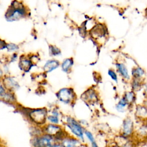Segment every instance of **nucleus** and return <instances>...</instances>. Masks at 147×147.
<instances>
[{"mask_svg":"<svg viewBox=\"0 0 147 147\" xmlns=\"http://www.w3.org/2000/svg\"><path fill=\"white\" fill-rule=\"evenodd\" d=\"M55 142L56 141L53 137L45 133L35 135L31 140L32 147H49Z\"/></svg>","mask_w":147,"mask_h":147,"instance_id":"obj_1","label":"nucleus"},{"mask_svg":"<svg viewBox=\"0 0 147 147\" xmlns=\"http://www.w3.org/2000/svg\"><path fill=\"white\" fill-rule=\"evenodd\" d=\"M66 125L74 135L75 137L79 139L80 141H84L85 130L78 121L71 117H68L66 120Z\"/></svg>","mask_w":147,"mask_h":147,"instance_id":"obj_2","label":"nucleus"},{"mask_svg":"<svg viewBox=\"0 0 147 147\" xmlns=\"http://www.w3.org/2000/svg\"><path fill=\"white\" fill-rule=\"evenodd\" d=\"M15 2L16 4L12 5L11 10H9L7 14V20L9 21H13L21 17L24 14V9L23 7L17 2Z\"/></svg>","mask_w":147,"mask_h":147,"instance_id":"obj_3","label":"nucleus"},{"mask_svg":"<svg viewBox=\"0 0 147 147\" xmlns=\"http://www.w3.org/2000/svg\"><path fill=\"white\" fill-rule=\"evenodd\" d=\"M46 111L41 110H36L32 111L30 113V118L31 119L37 124L41 125L45 123L46 120Z\"/></svg>","mask_w":147,"mask_h":147,"instance_id":"obj_4","label":"nucleus"},{"mask_svg":"<svg viewBox=\"0 0 147 147\" xmlns=\"http://www.w3.org/2000/svg\"><path fill=\"white\" fill-rule=\"evenodd\" d=\"M60 144L62 147H80L82 145L79 139L71 136H67L64 137Z\"/></svg>","mask_w":147,"mask_h":147,"instance_id":"obj_5","label":"nucleus"},{"mask_svg":"<svg viewBox=\"0 0 147 147\" xmlns=\"http://www.w3.org/2000/svg\"><path fill=\"white\" fill-rule=\"evenodd\" d=\"M133 129L134 125L133 121L130 118L125 119L122 125L123 136L126 137L130 136L133 132Z\"/></svg>","mask_w":147,"mask_h":147,"instance_id":"obj_6","label":"nucleus"},{"mask_svg":"<svg viewBox=\"0 0 147 147\" xmlns=\"http://www.w3.org/2000/svg\"><path fill=\"white\" fill-rule=\"evenodd\" d=\"M58 97L61 101L68 103L72 99V94L69 89L63 88L59 92Z\"/></svg>","mask_w":147,"mask_h":147,"instance_id":"obj_7","label":"nucleus"},{"mask_svg":"<svg viewBox=\"0 0 147 147\" xmlns=\"http://www.w3.org/2000/svg\"><path fill=\"white\" fill-rule=\"evenodd\" d=\"M136 115L139 119L147 121V108L145 105H138L137 106Z\"/></svg>","mask_w":147,"mask_h":147,"instance_id":"obj_8","label":"nucleus"},{"mask_svg":"<svg viewBox=\"0 0 147 147\" xmlns=\"http://www.w3.org/2000/svg\"><path fill=\"white\" fill-rule=\"evenodd\" d=\"M116 68L118 71V72L119 73V74L124 78L125 79L128 80L129 79V75L128 73V71L126 67V66L122 64V63H117L116 64Z\"/></svg>","mask_w":147,"mask_h":147,"instance_id":"obj_9","label":"nucleus"},{"mask_svg":"<svg viewBox=\"0 0 147 147\" xmlns=\"http://www.w3.org/2000/svg\"><path fill=\"white\" fill-rule=\"evenodd\" d=\"M144 75L145 71L141 67H137L132 70V75L134 79H141Z\"/></svg>","mask_w":147,"mask_h":147,"instance_id":"obj_10","label":"nucleus"},{"mask_svg":"<svg viewBox=\"0 0 147 147\" xmlns=\"http://www.w3.org/2000/svg\"><path fill=\"white\" fill-rule=\"evenodd\" d=\"M59 63L55 60H51L48 61L44 66V69L47 72H49L58 66Z\"/></svg>","mask_w":147,"mask_h":147,"instance_id":"obj_11","label":"nucleus"},{"mask_svg":"<svg viewBox=\"0 0 147 147\" xmlns=\"http://www.w3.org/2000/svg\"><path fill=\"white\" fill-rule=\"evenodd\" d=\"M123 98L126 99L128 105L133 103L135 100V94L133 91H128L125 93Z\"/></svg>","mask_w":147,"mask_h":147,"instance_id":"obj_12","label":"nucleus"},{"mask_svg":"<svg viewBox=\"0 0 147 147\" xmlns=\"http://www.w3.org/2000/svg\"><path fill=\"white\" fill-rule=\"evenodd\" d=\"M127 105H128L127 102H126V99L123 97L119 100V101L116 105V109H117V110H118L119 111H123L125 107Z\"/></svg>","mask_w":147,"mask_h":147,"instance_id":"obj_13","label":"nucleus"},{"mask_svg":"<svg viewBox=\"0 0 147 147\" xmlns=\"http://www.w3.org/2000/svg\"><path fill=\"white\" fill-rule=\"evenodd\" d=\"M48 119L52 124L57 125L59 123L58 114L56 112H54L52 115H49L48 117Z\"/></svg>","mask_w":147,"mask_h":147,"instance_id":"obj_14","label":"nucleus"},{"mask_svg":"<svg viewBox=\"0 0 147 147\" xmlns=\"http://www.w3.org/2000/svg\"><path fill=\"white\" fill-rule=\"evenodd\" d=\"M141 79H134L132 83V87L134 90H138L141 87Z\"/></svg>","mask_w":147,"mask_h":147,"instance_id":"obj_15","label":"nucleus"},{"mask_svg":"<svg viewBox=\"0 0 147 147\" xmlns=\"http://www.w3.org/2000/svg\"><path fill=\"white\" fill-rule=\"evenodd\" d=\"M72 65V60L71 59H65L63 64H62V68H63V69L64 71H67L69 68Z\"/></svg>","mask_w":147,"mask_h":147,"instance_id":"obj_16","label":"nucleus"},{"mask_svg":"<svg viewBox=\"0 0 147 147\" xmlns=\"http://www.w3.org/2000/svg\"><path fill=\"white\" fill-rule=\"evenodd\" d=\"M21 67L24 70L29 69L30 68V62L27 60H22L20 63Z\"/></svg>","mask_w":147,"mask_h":147,"instance_id":"obj_17","label":"nucleus"},{"mask_svg":"<svg viewBox=\"0 0 147 147\" xmlns=\"http://www.w3.org/2000/svg\"><path fill=\"white\" fill-rule=\"evenodd\" d=\"M84 135L86 136L88 140V141L91 142V144L95 142V138L93 136V134L90 131L85 130L84 131Z\"/></svg>","mask_w":147,"mask_h":147,"instance_id":"obj_18","label":"nucleus"},{"mask_svg":"<svg viewBox=\"0 0 147 147\" xmlns=\"http://www.w3.org/2000/svg\"><path fill=\"white\" fill-rule=\"evenodd\" d=\"M108 74L110 76V78L114 80L115 81L116 83L118 82V78H117V75L116 74V73L115 72V71L113 69H109L108 71Z\"/></svg>","mask_w":147,"mask_h":147,"instance_id":"obj_19","label":"nucleus"},{"mask_svg":"<svg viewBox=\"0 0 147 147\" xmlns=\"http://www.w3.org/2000/svg\"><path fill=\"white\" fill-rule=\"evenodd\" d=\"M9 50H14V49H16L17 48V46L13 44H9L6 47Z\"/></svg>","mask_w":147,"mask_h":147,"instance_id":"obj_20","label":"nucleus"},{"mask_svg":"<svg viewBox=\"0 0 147 147\" xmlns=\"http://www.w3.org/2000/svg\"><path fill=\"white\" fill-rule=\"evenodd\" d=\"M4 42H3V41L0 40V49H3L5 47V45H4Z\"/></svg>","mask_w":147,"mask_h":147,"instance_id":"obj_21","label":"nucleus"},{"mask_svg":"<svg viewBox=\"0 0 147 147\" xmlns=\"http://www.w3.org/2000/svg\"><path fill=\"white\" fill-rule=\"evenodd\" d=\"M91 147H98L96 142H94L91 144Z\"/></svg>","mask_w":147,"mask_h":147,"instance_id":"obj_22","label":"nucleus"},{"mask_svg":"<svg viewBox=\"0 0 147 147\" xmlns=\"http://www.w3.org/2000/svg\"><path fill=\"white\" fill-rule=\"evenodd\" d=\"M145 92L147 94V83H146L145 86Z\"/></svg>","mask_w":147,"mask_h":147,"instance_id":"obj_23","label":"nucleus"},{"mask_svg":"<svg viewBox=\"0 0 147 147\" xmlns=\"http://www.w3.org/2000/svg\"><path fill=\"white\" fill-rule=\"evenodd\" d=\"M11 80L10 79V82H10V83H11ZM13 82V81H12V82ZM12 82H11V83H12ZM14 83H13L11 84V86H12V87H13V86H14Z\"/></svg>","mask_w":147,"mask_h":147,"instance_id":"obj_24","label":"nucleus"},{"mask_svg":"<svg viewBox=\"0 0 147 147\" xmlns=\"http://www.w3.org/2000/svg\"><path fill=\"white\" fill-rule=\"evenodd\" d=\"M145 107L147 108V100H146V102H145Z\"/></svg>","mask_w":147,"mask_h":147,"instance_id":"obj_25","label":"nucleus"},{"mask_svg":"<svg viewBox=\"0 0 147 147\" xmlns=\"http://www.w3.org/2000/svg\"><path fill=\"white\" fill-rule=\"evenodd\" d=\"M113 147H119V146H118V145H116V146H113Z\"/></svg>","mask_w":147,"mask_h":147,"instance_id":"obj_26","label":"nucleus"},{"mask_svg":"<svg viewBox=\"0 0 147 147\" xmlns=\"http://www.w3.org/2000/svg\"><path fill=\"white\" fill-rule=\"evenodd\" d=\"M106 147H110V146H106Z\"/></svg>","mask_w":147,"mask_h":147,"instance_id":"obj_27","label":"nucleus"}]
</instances>
